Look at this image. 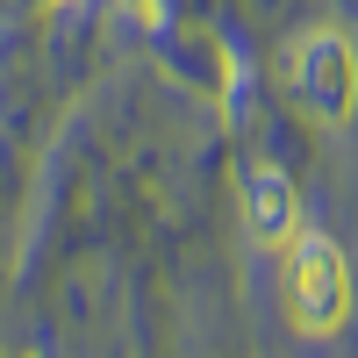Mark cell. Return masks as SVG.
I'll use <instances>...</instances> for the list:
<instances>
[{
	"instance_id": "3957f363",
	"label": "cell",
	"mask_w": 358,
	"mask_h": 358,
	"mask_svg": "<svg viewBox=\"0 0 358 358\" xmlns=\"http://www.w3.org/2000/svg\"><path fill=\"white\" fill-rule=\"evenodd\" d=\"M244 222H251L258 244H280V251L301 244V194H294V179L280 165H251L244 172Z\"/></svg>"
},
{
	"instance_id": "7a4b0ae2",
	"label": "cell",
	"mask_w": 358,
	"mask_h": 358,
	"mask_svg": "<svg viewBox=\"0 0 358 358\" xmlns=\"http://www.w3.org/2000/svg\"><path fill=\"white\" fill-rule=\"evenodd\" d=\"M287 86H294V101H301L315 122H351V108H358V57H351V43L337 29L301 36L294 57H287Z\"/></svg>"
},
{
	"instance_id": "6da1fadb",
	"label": "cell",
	"mask_w": 358,
	"mask_h": 358,
	"mask_svg": "<svg viewBox=\"0 0 358 358\" xmlns=\"http://www.w3.org/2000/svg\"><path fill=\"white\" fill-rule=\"evenodd\" d=\"M287 315L308 337H337L351 322V265L330 236H301L287 258Z\"/></svg>"
}]
</instances>
